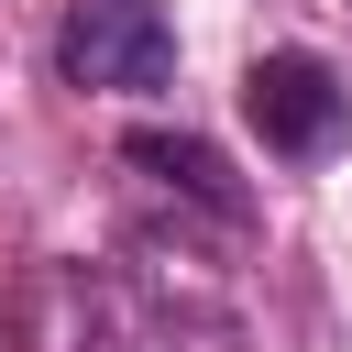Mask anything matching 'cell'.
<instances>
[{
  "label": "cell",
  "mask_w": 352,
  "mask_h": 352,
  "mask_svg": "<svg viewBox=\"0 0 352 352\" xmlns=\"http://www.w3.org/2000/svg\"><path fill=\"white\" fill-rule=\"evenodd\" d=\"M55 77L99 99H154L176 77V22L165 0H77L55 22Z\"/></svg>",
  "instance_id": "3"
},
{
  "label": "cell",
  "mask_w": 352,
  "mask_h": 352,
  "mask_svg": "<svg viewBox=\"0 0 352 352\" xmlns=\"http://www.w3.org/2000/svg\"><path fill=\"white\" fill-rule=\"evenodd\" d=\"M55 352H253L242 308L154 264H66L55 275Z\"/></svg>",
  "instance_id": "1"
},
{
  "label": "cell",
  "mask_w": 352,
  "mask_h": 352,
  "mask_svg": "<svg viewBox=\"0 0 352 352\" xmlns=\"http://www.w3.org/2000/svg\"><path fill=\"white\" fill-rule=\"evenodd\" d=\"M242 121L275 165H330L352 143V77L308 44H275V55L242 66Z\"/></svg>",
  "instance_id": "2"
},
{
  "label": "cell",
  "mask_w": 352,
  "mask_h": 352,
  "mask_svg": "<svg viewBox=\"0 0 352 352\" xmlns=\"http://www.w3.org/2000/svg\"><path fill=\"white\" fill-rule=\"evenodd\" d=\"M341 11H352V0H341Z\"/></svg>",
  "instance_id": "5"
},
{
  "label": "cell",
  "mask_w": 352,
  "mask_h": 352,
  "mask_svg": "<svg viewBox=\"0 0 352 352\" xmlns=\"http://www.w3.org/2000/svg\"><path fill=\"white\" fill-rule=\"evenodd\" d=\"M121 165H132V187L154 198V209H176V220H198V231H220V242H242L253 231V187L231 176V154L220 143H198V132H121Z\"/></svg>",
  "instance_id": "4"
}]
</instances>
